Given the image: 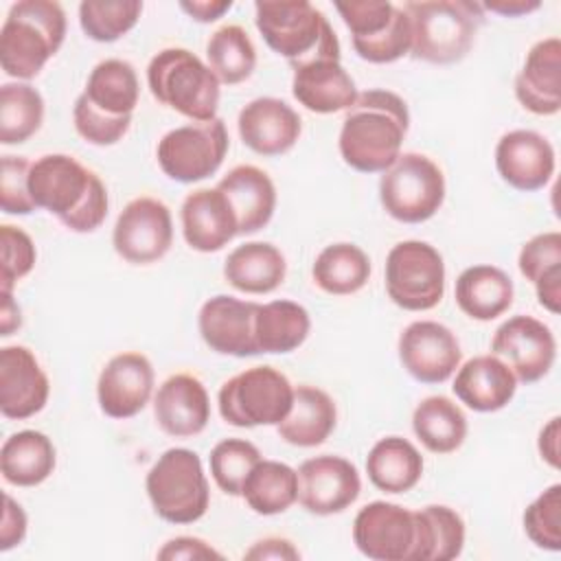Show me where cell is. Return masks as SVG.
Returning <instances> with one entry per match:
<instances>
[{"instance_id": "cell-15", "label": "cell", "mask_w": 561, "mask_h": 561, "mask_svg": "<svg viewBox=\"0 0 561 561\" xmlns=\"http://www.w3.org/2000/svg\"><path fill=\"white\" fill-rule=\"evenodd\" d=\"M353 543L373 561H414V511L394 502H370L353 519Z\"/></svg>"}, {"instance_id": "cell-18", "label": "cell", "mask_w": 561, "mask_h": 561, "mask_svg": "<svg viewBox=\"0 0 561 561\" xmlns=\"http://www.w3.org/2000/svg\"><path fill=\"white\" fill-rule=\"evenodd\" d=\"M362 491L357 467L342 456H316L298 467V502L311 515H335Z\"/></svg>"}, {"instance_id": "cell-29", "label": "cell", "mask_w": 561, "mask_h": 561, "mask_svg": "<svg viewBox=\"0 0 561 561\" xmlns=\"http://www.w3.org/2000/svg\"><path fill=\"white\" fill-rule=\"evenodd\" d=\"M337 423V408L333 399L316 386L300 383L294 388L289 414L276 425L278 436L294 447L322 445Z\"/></svg>"}, {"instance_id": "cell-31", "label": "cell", "mask_w": 561, "mask_h": 561, "mask_svg": "<svg viewBox=\"0 0 561 561\" xmlns=\"http://www.w3.org/2000/svg\"><path fill=\"white\" fill-rule=\"evenodd\" d=\"M454 296L465 316L491 322L513 305V280L495 265H471L456 278Z\"/></svg>"}, {"instance_id": "cell-48", "label": "cell", "mask_w": 561, "mask_h": 561, "mask_svg": "<svg viewBox=\"0 0 561 561\" xmlns=\"http://www.w3.org/2000/svg\"><path fill=\"white\" fill-rule=\"evenodd\" d=\"M519 272L533 285L546 274L561 270V232H539L528 239L517 256Z\"/></svg>"}, {"instance_id": "cell-47", "label": "cell", "mask_w": 561, "mask_h": 561, "mask_svg": "<svg viewBox=\"0 0 561 561\" xmlns=\"http://www.w3.org/2000/svg\"><path fill=\"white\" fill-rule=\"evenodd\" d=\"M31 164L33 162L24 156H2L0 204L7 215H31L37 210L28 191Z\"/></svg>"}, {"instance_id": "cell-53", "label": "cell", "mask_w": 561, "mask_h": 561, "mask_svg": "<svg viewBox=\"0 0 561 561\" xmlns=\"http://www.w3.org/2000/svg\"><path fill=\"white\" fill-rule=\"evenodd\" d=\"M559 438H561V419L552 416L539 432V456L546 460L552 469H559Z\"/></svg>"}, {"instance_id": "cell-23", "label": "cell", "mask_w": 561, "mask_h": 561, "mask_svg": "<svg viewBox=\"0 0 561 561\" xmlns=\"http://www.w3.org/2000/svg\"><path fill=\"white\" fill-rule=\"evenodd\" d=\"M237 129L248 149L274 158L287 153L300 138L302 121L298 112L276 96H259L243 105Z\"/></svg>"}, {"instance_id": "cell-12", "label": "cell", "mask_w": 561, "mask_h": 561, "mask_svg": "<svg viewBox=\"0 0 561 561\" xmlns=\"http://www.w3.org/2000/svg\"><path fill=\"white\" fill-rule=\"evenodd\" d=\"M254 13L265 44L289 64L311 55L335 35L324 13L307 0H259Z\"/></svg>"}, {"instance_id": "cell-4", "label": "cell", "mask_w": 561, "mask_h": 561, "mask_svg": "<svg viewBox=\"0 0 561 561\" xmlns=\"http://www.w3.org/2000/svg\"><path fill=\"white\" fill-rule=\"evenodd\" d=\"M412 44L410 55L427 64H456L473 46L484 22L480 2L467 0H416L405 2Z\"/></svg>"}, {"instance_id": "cell-49", "label": "cell", "mask_w": 561, "mask_h": 561, "mask_svg": "<svg viewBox=\"0 0 561 561\" xmlns=\"http://www.w3.org/2000/svg\"><path fill=\"white\" fill-rule=\"evenodd\" d=\"M162 561H175V559H186V561H197V559H224L221 552H217L208 541L199 537H173L169 539L156 554Z\"/></svg>"}, {"instance_id": "cell-28", "label": "cell", "mask_w": 561, "mask_h": 561, "mask_svg": "<svg viewBox=\"0 0 561 561\" xmlns=\"http://www.w3.org/2000/svg\"><path fill=\"white\" fill-rule=\"evenodd\" d=\"M217 188L232 206L239 234H254L270 224L276 208V186L263 169L239 164L217 182Z\"/></svg>"}, {"instance_id": "cell-13", "label": "cell", "mask_w": 561, "mask_h": 561, "mask_svg": "<svg viewBox=\"0 0 561 561\" xmlns=\"http://www.w3.org/2000/svg\"><path fill=\"white\" fill-rule=\"evenodd\" d=\"M291 94L313 114H335L357 101L353 77L340 61L337 35L327 39L311 55L291 61Z\"/></svg>"}, {"instance_id": "cell-38", "label": "cell", "mask_w": 561, "mask_h": 561, "mask_svg": "<svg viewBox=\"0 0 561 561\" xmlns=\"http://www.w3.org/2000/svg\"><path fill=\"white\" fill-rule=\"evenodd\" d=\"M313 283L331 296H351L370 278V259L355 243H331L313 261Z\"/></svg>"}, {"instance_id": "cell-30", "label": "cell", "mask_w": 561, "mask_h": 561, "mask_svg": "<svg viewBox=\"0 0 561 561\" xmlns=\"http://www.w3.org/2000/svg\"><path fill=\"white\" fill-rule=\"evenodd\" d=\"M285 274L283 252L267 241L241 243L224 261V278L243 294H270L283 285Z\"/></svg>"}, {"instance_id": "cell-10", "label": "cell", "mask_w": 561, "mask_h": 561, "mask_svg": "<svg viewBox=\"0 0 561 561\" xmlns=\"http://www.w3.org/2000/svg\"><path fill=\"white\" fill-rule=\"evenodd\" d=\"M351 31L353 50L368 64H392L410 53L412 31L403 7L379 0L335 2Z\"/></svg>"}, {"instance_id": "cell-42", "label": "cell", "mask_w": 561, "mask_h": 561, "mask_svg": "<svg viewBox=\"0 0 561 561\" xmlns=\"http://www.w3.org/2000/svg\"><path fill=\"white\" fill-rule=\"evenodd\" d=\"M142 13L138 0H85L79 4V24L85 37L110 44L129 33Z\"/></svg>"}, {"instance_id": "cell-35", "label": "cell", "mask_w": 561, "mask_h": 561, "mask_svg": "<svg viewBox=\"0 0 561 561\" xmlns=\"http://www.w3.org/2000/svg\"><path fill=\"white\" fill-rule=\"evenodd\" d=\"M412 430L432 454H451L467 438V416L449 397H425L412 412Z\"/></svg>"}, {"instance_id": "cell-27", "label": "cell", "mask_w": 561, "mask_h": 561, "mask_svg": "<svg viewBox=\"0 0 561 561\" xmlns=\"http://www.w3.org/2000/svg\"><path fill=\"white\" fill-rule=\"evenodd\" d=\"M451 390L473 412H497L515 397L517 379L497 355L486 353L458 368Z\"/></svg>"}, {"instance_id": "cell-41", "label": "cell", "mask_w": 561, "mask_h": 561, "mask_svg": "<svg viewBox=\"0 0 561 561\" xmlns=\"http://www.w3.org/2000/svg\"><path fill=\"white\" fill-rule=\"evenodd\" d=\"M44 121V99L26 81L4 83L0 88V142H26Z\"/></svg>"}, {"instance_id": "cell-1", "label": "cell", "mask_w": 561, "mask_h": 561, "mask_svg": "<svg viewBox=\"0 0 561 561\" xmlns=\"http://www.w3.org/2000/svg\"><path fill=\"white\" fill-rule=\"evenodd\" d=\"M410 127L405 101L390 90H366L346 110L337 147L359 173H383L399 156Z\"/></svg>"}, {"instance_id": "cell-22", "label": "cell", "mask_w": 561, "mask_h": 561, "mask_svg": "<svg viewBox=\"0 0 561 561\" xmlns=\"http://www.w3.org/2000/svg\"><path fill=\"white\" fill-rule=\"evenodd\" d=\"M50 383L35 353L26 346L0 348V412L4 419L24 421L44 410Z\"/></svg>"}, {"instance_id": "cell-8", "label": "cell", "mask_w": 561, "mask_h": 561, "mask_svg": "<svg viewBox=\"0 0 561 561\" xmlns=\"http://www.w3.org/2000/svg\"><path fill=\"white\" fill-rule=\"evenodd\" d=\"M379 202L392 219L423 224L445 202V175L432 158L405 151L381 173Z\"/></svg>"}, {"instance_id": "cell-26", "label": "cell", "mask_w": 561, "mask_h": 561, "mask_svg": "<svg viewBox=\"0 0 561 561\" xmlns=\"http://www.w3.org/2000/svg\"><path fill=\"white\" fill-rule=\"evenodd\" d=\"M515 96L524 110L537 116H552L561 110V42L539 39L515 77Z\"/></svg>"}, {"instance_id": "cell-19", "label": "cell", "mask_w": 561, "mask_h": 561, "mask_svg": "<svg viewBox=\"0 0 561 561\" xmlns=\"http://www.w3.org/2000/svg\"><path fill=\"white\" fill-rule=\"evenodd\" d=\"M153 366L147 355L125 351L114 355L96 381L99 408L110 419H131L153 394Z\"/></svg>"}, {"instance_id": "cell-34", "label": "cell", "mask_w": 561, "mask_h": 561, "mask_svg": "<svg viewBox=\"0 0 561 561\" xmlns=\"http://www.w3.org/2000/svg\"><path fill=\"white\" fill-rule=\"evenodd\" d=\"M309 311L294 300H270L254 316V344L259 353H291L309 335Z\"/></svg>"}, {"instance_id": "cell-17", "label": "cell", "mask_w": 561, "mask_h": 561, "mask_svg": "<svg viewBox=\"0 0 561 561\" xmlns=\"http://www.w3.org/2000/svg\"><path fill=\"white\" fill-rule=\"evenodd\" d=\"M456 333L436 320L410 322L399 335V359L405 373L421 383H443L460 366Z\"/></svg>"}, {"instance_id": "cell-24", "label": "cell", "mask_w": 561, "mask_h": 561, "mask_svg": "<svg viewBox=\"0 0 561 561\" xmlns=\"http://www.w3.org/2000/svg\"><path fill=\"white\" fill-rule=\"evenodd\" d=\"M153 416L169 436L188 438L202 434L210 421V399L204 383L188 373L171 375L153 397Z\"/></svg>"}, {"instance_id": "cell-21", "label": "cell", "mask_w": 561, "mask_h": 561, "mask_svg": "<svg viewBox=\"0 0 561 561\" xmlns=\"http://www.w3.org/2000/svg\"><path fill=\"white\" fill-rule=\"evenodd\" d=\"M554 149L539 131L513 129L495 145V169L515 191L533 193L543 188L554 175Z\"/></svg>"}, {"instance_id": "cell-39", "label": "cell", "mask_w": 561, "mask_h": 561, "mask_svg": "<svg viewBox=\"0 0 561 561\" xmlns=\"http://www.w3.org/2000/svg\"><path fill=\"white\" fill-rule=\"evenodd\" d=\"M241 497L256 515L285 513L298 502V471L278 460H259L243 482Z\"/></svg>"}, {"instance_id": "cell-5", "label": "cell", "mask_w": 561, "mask_h": 561, "mask_svg": "<svg viewBox=\"0 0 561 561\" xmlns=\"http://www.w3.org/2000/svg\"><path fill=\"white\" fill-rule=\"evenodd\" d=\"M147 85L153 99L191 123L217 118L219 79L195 53L186 48H162L147 66Z\"/></svg>"}, {"instance_id": "cell-51", "label": "cell", "mask_w": 561, "mask_h": 561, "mask_svg": "<svg viewBox=\"0 0 561 561\" xmlns=\"http://www.w3.org/2000/svg\"><path fill=\"white\" fill-rule=\"evenodd\" d=\"M243 559L248 561H296L300 559L298 548L283 537H265L259 539L250 550L243 552Z\"/></svg>"}, {"instance_id": "cell-43", "label": "cell", "mask_w": 561, "mask_h": 561, "mask_svg": "<svg viewBox=\"0 0 561 561\" xmlns=\"http://www.w3.org/2000/svg\"><path fill=\"white\" fill-rule=\"evenodd\" d=\"M261 460V451L245 438H224L210 449V476L226 495H241L243 482Z\"/></svg>"}, {"instance_id": "cell-16", "label": "cell", "mask_w": 561, "mask_h": 561, "mask_svg": "<svg viewBox=\"0 0 561 561\" xmlns=\"http://www.w3.org/2000/svg\"><path fill=\"white\" fill-rule=\"evenodd\" d=\"M497 355L522 383L543 379L557 359V340L548 324L533 316H513L502 322L491 340Z\"/></svg>"}, {"instance_id": "cell-3", "label": "cell", "mask_w": 561, "mask_h": 561, "mask_svg": "<svg viewBox=\"0 0 561 561\" xmlns=\"http://www.w3.org/2000/svg\"><path fill=\"white\" fill-rule=\"evenodd\" d=\"M66 39V13L53 0H20L9 9L0 31L4 75L28 81L42 72Z\"/></svg>"}, {"instance_id": "cell-37", "label": "cell", "mask_w": 561, "mask_h": 561, "mask_svg": "<svg viewBox=\"0 0 561 561\" xmlns=\"http://www.w3.org/2000/svg\"><path fill=\"white\" fill-rule=\"evenodd\" d=\"M414 561H451L462 552L465 522L454 508L445 504H430L414 511Z\"/></svg>"}, {"instance_id": "cell-54", "label": "cell", "mask_w": 561, "mask_h": 561, "mask_svg": "<svg viewBox=\"0 0 561 561\" xmlns=\"http://www.w3.org/2000/svg\"><path fill=\"white\" fill-rule=\"evenodd\" d=\"M539 7H541L539 0H491L482 4L484 11L497 13L502 18H522L537 11Z\"/></svg>"}, {"instance_id": "cell-6", "label": "cell", "mask_w": 561, "mask_h": 561, "mask_svg": "<svg viewBox=\"0 0 561 561\" xmlns=\"http://www.w3.org/2000/svg\"><path fill=\"white\" fill-rule=\"evenodd\" d=\"M145 489L156 515L169 524H193L210 504V486L199 456L186 447H171L151 465Z\"/></svg>"}, {"instance_id": "cell-36", "label": "cell", "mask_w": 561, "mask_h": 561, "mask_svg": "<svg viewBox=\"0 0 561 561\" xmlns=\"http://www.w3.org/2000/svg\"><path fill=\"white\" fill-rule=\"evenodd\" d=\"M83 94L110 116H131L140 96L138 75L125 59H103L92 68Z\"/></svg>"}, {"instance_id": "cell-25", "label": "cell", "mask_w": 561, "mask_h": 561, "mask_svg": "<svg viewBox=\"0 0 561 561\" xmlns=\"http://www.w3.org/2000/svg\"><path fill=\"white\" fill-rule=\"evenodd\" d=\"M180 221L184 241L197 252H217L239 234L232 206L217 186L188 193L180 208Z\"/></svg>"}, {"instance_id": "cell-9", "label": "cell", "mask_w": 561, "mask_h": 561, "mask_svg": "<svg viewBox=\"0 0 561 561\" xmlns=\"http://www.w3.org/2000/svg\"><path fill=\"white\" fill-rule=\"evenodd\" d=\"M388 298L405 311L434 309L445 294V263L427 241H399L386 256Z\"/></svg>"}, {"instance_id": "cell-33", "label": "cell", "mask_w": 561, "mask_h": 561, "mask_svg": "<svg viewBox=\"0 0 561 561\" xmlns=\"http://www.w3.org/2000/svg\"><path fill=\"white\" fill-rule=\"evenodd\" d=\"M368 480L383 493H405L423 476L421 451L401 436L379 438L366 458Z\"/></svg>"}, {"instance_id": "cell-20", "label": "cell", "mask_w": 561, "mask_h": 561, "mask_svg": "<svg viewBox=\"0 0 561 561\" xmlns=\"http://www.w3.org/2000/svg\"><path fill=\"white\" fill-rule=\"evenodd\" d=\"M256 309L259 302L241 300L226 294L208 298L197 316V327L204 344L219 355H259L254 344Z\"/></svg>"}, {"instance_id": "cell-46", "label": "cell", "mask_w": 561, "mask_h": 561, "mask_svg": "<svg viewBox=\"0 0 561 561\" xmlns=\"http://www.w3.org/2000/svg\"><path fill=\"white\" fill-rule=\"evenodd\" d=\"M0 245H2L0 289L13 291V285L33 270L37 250L33 239L22 228L11 224L0 226Z\"/></svg>"}, {"instance_id": "cell-2", "label": "cell", "mask_w": 561, "mask_h": 561, "mask_svg": "<svg viewBox=\"0 0 561 561\" xmlns=\"http://www.w3.org/2000/svg\"><path fill=\"white\" fill-rule=\"evenodd\" d=\"M28 191L37 208L55 215L72 232H94L107 217L101 178L66 153H46L31 164Z\"/></svg>"}, {"instance_id": "cell-52", "label": "cell", "mask_w": 561, "mask_h": 561, "mask_svg": "<svg viewBox=\"0 0 561 561\" xmlns=\"http://www.w3.org/2000/svg\"><path fill=\"white\" fill-rule=\"evenodd\" d=\"M232 0H193V2H180V9L193 18L195 22L208 24L219 20L226 11H230Z\"/></svg>"}, {"instance_id": "cell-40", "label": "cell", "mask_w": 561, "mask_h": 561, "mask_svg": "<svg viewBox=\"0 0 561 561\" xmlns=\"http://www.w3.org/2000/svg\"><path fill=\"white\" fill-rule=\"evenodd\" d=\"M206 59L219 83L237 85L256 68V48L248 31L239 24L217 28L206 44Z\"/></svg>"}, {"instance_id": "cell-50", "label": "cell", "mask_w": 561, "mask_h": 561, "mask_svg": "<svg viewBox=\"0 0 561 561\" xmlns=\"http://www.w3.org/2000/svg\"><path fill=\"white\" fill-rule=\"evenodd\" d=\"M2 500H4V511H2V526H0V550L7 552L24 541L28 519L24 508L9 493H4Z\"/></svg>"}, {"instance_id": "cell-45", "label": "cell", "mask_w": 561, "mask_h": 561, "mask_svg": "<svg viewBox=\"0 0 561 561\" xmlns=\"http://www.w3.org/2000/svg\"><path fill=\"white\" fill-rule=\"evenodd\" d=\"M72 121L77 134L96 147H110L116 145L129 129L131 116H110L101 110H96L85 94L81 92L72 107Z\"/></svg>"}, {"instance_id": "cell-7", "label": "cell", "mask_w": 561, "mask_h": 561, "mask_svg": "<svg viewBox=\"0 0 561 561\" xmlns=\"http://www.w3.org/2000/svg\"><path fill=\"white\" fill-rule=\"evenodd\" d=\"M294 386L274 366H252L219 388L217 405L228 425L259 427L278 425L291 410Z\"/></svg>"}, {"instance_id": "cell-14", "label": "cell", "mask_w": 561, "mask_h": 561, "mask_svg": "<svg viewBox=\"0 0 561 561\" xmlns=\"http://www.w3.org/2000/svg\"><path fill=\"white\" fill-rule=\"evenodd\" d=\"M173 243V219L164 202L142 195L131 199L118 215L112 245L121 259L134 265L160 261Z\"/></svg>"}, {"instance_id": "cell-44", "label": "cell", "mask_w": 561, "mask_h": 561, "mask_svg": "<svg viewBox=\"0 0 561 561\" xmlns=\"http://www.w3.org/2000/svg\"><path fill=\"white\" fill-rule=\"evenodd\" d=\"M524 530L537 548L561 550V484H550L526 506Z\"/></svg>"}, {"instance_id": "cell-55", "label": "cell", "mask_w": 561, "mask_h": 561, "mask_svg": "<svg viewBox=\"0 0 561 561\" xmlns=\"http://www.w3.org/2000/svg\"><path fill=\"white\" fill-rule=\"evenodd\" d=\"M2 309H0V335L7 337L11 335L15 329H20L22 324V311L18 307V302L13 300L11 291H2Z\"/></svg>"}, {"instance_id": "cell-32", "label": "cell", "mask_w": 561, "mask_h": 561, "mask_svg": "<svg viewBox=\"0 0 561 561\" xmlns=\"http://www.w3.org/2000/svg\"><path fill=\"white\" fill-rule=\"evenodd\" d=\"M55 445L37 430L11 434L0 449L2 478L13 486H37L55 471Z\"/></svg>"}, {"instance_id": "cell-11", "label": "cell", "mask_w": 561, "mask_h": 561, "mask_svg": "<svg viewBox=\"0 0 561 561\" xmlns=\"http://www.w3.org/2000/svg\"><path fill=\"white\" fill-rule=\"evenodd\" d=\"M226 123L217 116L204 123H186L167 131L156 149L162 173L175 182L193 184L215 175L228 153Z\"/></svg>"}]
</instances>
